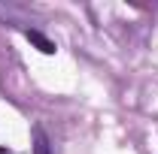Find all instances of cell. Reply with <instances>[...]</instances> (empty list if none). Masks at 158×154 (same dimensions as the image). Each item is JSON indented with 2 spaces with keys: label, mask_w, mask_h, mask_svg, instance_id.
<instances>
[{
  "label": "cell",
  "mask_w": 158,
  "mask_h": 154,
  "mask_svg": "<svg viewBox=\"0 0 158 154\" xmlns=\"http://www.w3.org/2000/svg\"><path fill=\"white\" fill-rule=\"evenodd\" d=\"M31 136H34V154H52V142H49V136H46L43 127H34Z\"/></svg>",
  "instance_id": "7a4b0ae2"
},
{
  "label": "cell",
  "mask_w": 158,
  "mask_h": 154,
  "mask_svg": "<svg viewBox=\"0 0 158 154\" xmlns=\"http://www.w3.org/2000/svg\"><path fill=\"white\" fill-rule=\"evenodd\" d=\"M24 37H27L31 45H37L43 55H55V42L46 37V33H40V30H24Z\"/></svg>",
  "instance_id": "6da1fadb"
},
{
  "label": "cell",
  "mask_w": 158,
  "mask_h": 154,
  "mask_svg": "<svg viewBox=\"0 0 158 154\" xmlns=\"http://www.w3.org/2000/svg\"><path fill=\"white\" fill-rule=\"evenodd\" d=\"M0 154H9V151H3V148H0Z\"/></svg>",
  "instance_id": "3957f363"
}]
</instances>
